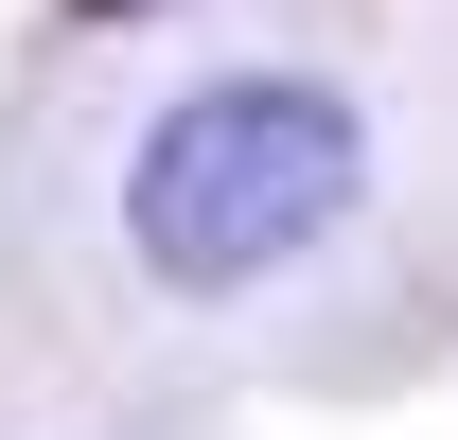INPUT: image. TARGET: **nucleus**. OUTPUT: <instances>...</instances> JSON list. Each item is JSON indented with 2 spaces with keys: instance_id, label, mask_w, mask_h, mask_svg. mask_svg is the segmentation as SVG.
Instances as JSON below:
<instances>
[{
  "instance_id": "obj_1",
  "label": "nucleus",
  "mask_w": 458,
  "mask_h": 440,
  "mask_svg": "<svg viewBox=\"0 0 458 440\" xmlns=\"http://www.w3.org/2000/svg\"><path fill=\"white\" fill-rule=\"evenodd\" d=\"M352 176H370V141H352L335 89L229 71L194 106H159L141 176H123V229H141L159 282H265V265H300V247L352 212Z\"/></svg>"
}]
</instances>
